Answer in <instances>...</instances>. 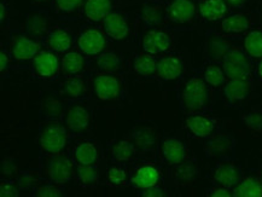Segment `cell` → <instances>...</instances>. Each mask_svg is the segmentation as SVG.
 I'll return each instance as SVG.
<instances>
[{
	"label": "cell",
	"instance_id": "1",
	"mask_svg": "<svg viewBox=\"0 0 262 197\" xmlns=\"http://www.w3.org/2000/svg\"><path fill=\"white\" fill-rule=\"evenodd\" d=\"M91 102L93 105H102L104 109H113L125 103L128 95L125 73H96L90 75ZM123 106V105H122Z\"/></svg>",
	"mask_w": 262,
	"mask_h": 197
},
{
	"label": "cell",
	"instance_id": "2",
	"mask_svg": "<svg viewBox=\"0 0 262 197\" xmlns=\"http://www.w3.org/2000/svg\"><path fill=\"white\" fill-rule=\"evenodd\" d=\"M210 87L204 81L200 70L193 73L178 86L179 108L185 115L192 113L210 112Z\"/></svg>",
	"mask_w": 262,
	"mask_h": 197
},
{
	"label": "cell",
	"instance_id": "3",
	"mask_svg": "<svg viewBox=\"0 0 262 197\" xmlns=\"http://www.w3.org/2000/svg\"><path fill=\"white\" fill-rule=\"evenodd\" d=\"M93 103L91 99L69 102L62 121L70 138H82L93 125Z\"/></svg>",
	"mask_w": 262,
	"mask_h": 197
},
{
	"label": "cell",
	"instance_id": "4",
	"mask_svg": "<svg viewBox=\"0 0 262 197\" xmlns=\"http://www.w3.org/2000/svg\"><path fill=\"white\" fill-rule=\"evenodd\" d=\"M70 136L62 120L40 122V156H52L66 151Z\"/></svg>",
	"mask_w": 262,
	"mask_h": 197
},
{
	"label": "cell",
	"instance_id": "5",
	"mask_svg": "<svg viewBox=\"0 0 262 197\" xmlns=\"http://www.w3.org/2000/svg\"><path fill=\"white\" fill-rule=\"evenodd\" d=\"M40 171L43 182L67 185L75 178V165L69 154L40 156Z\"/></svg>",
	"mask_w": 262,
	"mask_h": 197
},
{
	"label": "cell",
	"instance_id": "6",
	"mask_svg": "<svg viewBox=\"0 0 262 197\" xmlns=\"http://www.w3.org/2000/svg\"><path fill=\"white\" fill-rule=\"evenodd\" d=\"M220 63L227 79L248 80V81L255 80V65L256 64L243 48L233 46L224 56Z\"/></svg>",
	"mask_w": 262,
	"mask_h": 197
},
{
	"label": "cell",
	"instance_id": "7",
	"mask_svg": "<svg viewBox=\"0 0 262 197\" xmlns=\"http://www.w3.org/2000/svg\"><path fill=\"white\" fill-rule=\"evenodd\" d=\"M163 166L159 160H142L140 162L134 163L129 172L128 186L139 191L151 186L164 185Z\"/></svg>",
	"mask_w": 262,
	"mask_h": 197
},
{
	"label": "cell",
	"instance_id": "8",
	"mask_svg": "<svg viewBox=\"0 0 262 197\" xmlns=\"http://www.w3.org/2000/svg\"><path fill=\"white\" fill-rule=\"evenodd\" d=\"M185 128L192 138L204 142L224 131V121L210 112L192 113L185 118Z\"/></svg>",
	"mask_w": 262,
	"mask_h": 197
},
{
	"label": "cell",
	"instance_id": "9",
	"mask_svg": "<svg viewBox=\"0 0 262 197\" xmlns=\"http://www.w3.org/2000/svg\"><path fill=\"white\" fill-rule=\"evenodd\" d=\"M190 156L187 143L180 136L166 133L159 143L157 158L163 167L173 168Z\"/></svg>",
	"mask_w": 262,
	"mask_h": 197
},
{
	"label": "cell",
	"instance_id": "10",
	"mask_svg": "<svg viewBox=\"0 0 262 197\" xmlns=\"http://www.w3.org/2000/svg\"><path fill=\"white\" fill-rule=\"evenodd\" d=\"M29 69L35 80L53 82L60 73V59L56 52L41 50L32 59Z\"/></svg>",
	"mask_w": 262,
	"mask_h": 197
},
{
	"label": "cell",
	"instance_id": "11",
	"mask_svg": "<svg viewBox=\"0 0 262 197\" xmlns=\"http://www.w3.org/2000/svg\"><path fill=\"white\" fill-rule=\"evenodd\" d=\"M185 57L180 52H166L159 56L157 62V80L161 83L179 81L185 74Z\"/></svg>",
	"mask_w": 262,
	"mask_h": 197
},
{
	"label": "cell",
	"instance_id": "12",
	"mask_svg": "<svg viewBox=\"0 0 262 197\" xmlns=\"http://www.w3.org/2000/svg\"><path fill=\"white\" fill-rule=\"evenodd\" d=\"M243 177L242 167L236 158H223L215 163L211 171V183L213 185L224 186L233 190Z\"/></svg>",
	"mask_w": 262,
	"mask_h": 197
},
{
	"label": "cell",
	"instance_id": "13",
	"mask_svg": "<svg viewBox=\"0 0 262 197\" xmlns=\"http://www.w3.org/2000/svg\"><path fill=\"white\" fill-rule=\"evenodd\" d=\"M237 138L232 132L221 131L213 138L204 140L203 151L207 159L236 158Z\"/></svg>",
	"mask_w": 262,
	"mask_h": 197
},
{
	"label": "cell",
	"instance_id": "14",
	"mask_svg": "<svg viewBox=\"0 0 262 197\" xmlns=\"http://www.w3.org/2000/svg\"><path fill=\"white\" fill-rule=\"evenodd\" d=\"M106 34L98 28L82 29L78 39H76V48L87 58H95L106 50Z\"/></svg>",
	"mask_w": 262,
	"mask_h": 197
},
{
	"label": "cell",
	"instance_id": "15",
	"mask_svg": "<svg viewBox=\"0 0 262 197\" xmlns=\"http://www.w3.org/2000/svg\"><path fill=\"white\" fill-rule=\"evenodd\" d=\"M254 81L238 79H227L223 86V98L228 108H242L249 101L253 92Z\"/></svg>",
	"mask_w": 262,
	"mask_h": 197
},
{
	"label": "cell",
	"instance_id": "16",
	"mask_svg": "<svg viewBox=\"0 0 262 197\" xmlns=\"http://www.w3.org/2000/svg\"><path fill=\"white\" fill-rule=\"evenodd\" d=\"M55 92L58 93L68 103L90 99V75L76 76V78H63L62 81L57 86Z\"/></svg>",
	"mask_w": 262,
	"mask_h": 197
},
{
	"label": "cell",
	"instance_id": "17",
	"mask_svg": "<svg viewBox=\"0 0 262 197\" xmlns=\"http://www.w3.org/2000/svg\"><path fill=\"white\" fill-rule=\"evenodd\" d=\"M128 63L126 57L115 51H104L95 58H89V73L87 75L96 73H125Z\"/></svg>",
	"mask_w": 262,
	"mask_h": 197
},
{
	"label": "cell",
	"instance_id": "18",
	"mask_svg": "<svg viewBox=\"0 0 262 197\" xmlns=\"http://www.w3.org/2000/svg\"><path fill=\"white\" fill-rule=\"evenodd\" d=\"M126 137L134 143L139 154H144V155L157 154L159 138H157L156 129L152 126H136L132 131L127 133Z\"/></svg>",
	"mask_w": 262,
	"mask_h": 197
},
{
	"label": "cell",
	"instance_id": "19",
	"mask_svg": "<svg viewBox=\"0 0 262 197\" xmlns=\"http://www.w3.org/2000/svg\"><path fill=\"white\" fill-rule=\"evenodd\" d=\"M41 44L32 36L19 35L12 39L9 52L13 62L26 63L32 62V59L41 51Z\"/></svg>",
	"mask_w": 262,
	"mask_h": 197
},
{
	"label": "cell",
	"instance_id": "20",
	"mask_svg": "<svg viewBox=\"0 0 262 197\" xmlns=\"http://www.w3.org/2000/svg\"><path fill=\"white\" fill-rule=\"evenodd\" d=\"M69 155L75 166H95L99 162L100 150L93 140L81 139L72 146Z\"/></svg>",
	"mask_w": 262,
	"mask_h": 197
},
{
	"label": "cell",
	"instance_id": "21",
	"mask_svg": "<svg viewBox=\"0 0 262 197\" xmlns=\"http://www.w3.org/2000/svg\"><path fill=\"white\" fill-rule=\"evenodd\" d=\"M68 102L55 91L49 95L41 96L39 102V120L40 122L62 120L64 115Z\"/></svg>",
	"mask_w": 262,
	"mask_h": 197
},
{
	"label": "cell",
	"instance_id": "22",
	"mask_svg": "<svg viewBox=\"0 0 262 197\" xmlns=\"http://www.w3.org/2000/svg\"><path fill=\"white\" fill-rule=\"evenodd\" d=\"M60 72L63 78H76L85 76L89 73V58L85 57L81 52L70 51L63 53L60 58Z\"/></svg>",
	"mask_w": 262,
	"mask_h": 197
},
{
	"label": "cell",
	"instance_id": "23",
	"mask_svg": "<svg viewBox=\"0 0 262 197\" xmlns=\"http://www.w3.org/2000/svg\"><path fill=\"white\" fill-rule=\"evenodd\" d=\"M42 48L49 51L56 53H66L72 50L75 44V38L63 28H53L52 31L46 33V35L41 39Z\"/></svg>",
	"mask_w": 262,
	"mask_h": 197
},
{
	"label": "cell",
	"instance_id": "24",
	"mask_svg": "<svg viewBox=\"0 0 262 197\" xmlns=\"http://www.w3.org/2000/svg\"><path fill=\"white\" fill-rule=\"evenodd\" d=\"M173 41L169 34L160 29H151L143 36L142 48L143 51L154 56H161L169 52Z\"/></svg>",
	"mask_w": 262,
	"mask_h": 197
},
{
	"label": "cell",
	"instance_id": "25",
	"mask_svg": "<svg viewBox=\"0 0 262 197\" xmlns=\"http://www.w3.org/2000/svg\"><path fill=\"white\" fill-rule=\"evenodd\" d=\"M157 62L159 56L150 53H136L130 58L129 67L138 78L144 80H154L157 78Z\"/></svg>",
	"mask_w": 262,
	"mask_h": 197
},
{
	"label": "cell",
	"instance_id": "26",
	"mask_svg": "<svg viewBox=\"0 0 262 197\" xmlns=\"http://www.w3.org/2000/svg\"><path fill=\"white\" fill-rule=\"evenodd\" d=\"M166 13L170 21L186 25L196 17V6L191 0H170L166 8Z\"/></svg>",
	"mask_w": 262,
	"mask_h": 197
},
{
	"label": "cell",
	"instance_id": "27",
	"mask_svg": "<svg viewBox=\"0 0 262 197\" xmlns=\"http://www.w3.org/2000/svg\"><path fill=\"white\" fill-rule=\"evenodd\" d=\"M138 154H139V151H138L137 146L127 137L114 142L113 144L109 145V150H107L110 162L133 163L136 161Z\"/></svg>",
	"mask_w": 262,
	"mask_h": 197
},
{
	"label": "cell",
	"instance_id": "28",
	"mask_svg": "<svg viewBox=\"0 0 262 197\" xmlns=\"http://www.w3.org/2000/svg\"><path fill=\"white\" fill-rule=\"evenodd\" d=\"M103 28L106 36L110 39L122 41L126 40L130 34V29L127 19L122 13L112 12L103 21Z\"/></svg>",
	"mask_w": 262,
	"mask_h": 197
},
{
	"label": "cell",
	"instance_id": "29",
	"mask_svg": "<svg viewBox=\"0 0 262 197\" xmlns=\"http://www.w3.org/2000/svg\"><path fill=\"white\" fill-rule=\"evenodd\" d=\"M173 178L181 186L192 185L200 176V167L193 156H189L180 165L173 167Z\"/></svg>",
	"mask_w": 262,
	"mask_h": 197
},
{
	"label": "cell",
	"instance_id": "30",
	"mask_svg": "<svg viewBox=\"0 0 262 197\" xmlns=\"http://www.w3.org/2000/svg\"><path fill=\"white\" fill-rule=\"evenodd\" d=\"M201 75L207 85L211 90L223 89L225 82L227 81V76L221 63L217 62H207L200 70Z\"/></svg>",
	"mask_w": 262,
	"mask_h": 197
},
{
	"label": "cell",
	"instance_id": "31",
	"mask_svg": "<svg viewBox=\"0 0 262 197\" xmlns=\"http://www.w3.org/2000/svg\"><path fill=\"white\" fill-rule=\"evenodd\" d=\"M232 192L233 196L237 197H262L260 174H243L239 183L233 188Z\"/></svg>",
	"mask_w": 262,
	"mask_h": 197
},
{
	"label": "cell",
	"instance_id": "32",
	"mask_svg": "<svg viewBox=\"0 0 262 197\" xmlns=\"http://www.w3.org/2000/svg\"><path fill=\"white\" fill-rule=\"evenodd\" d=\"M83 13L90 22H102L112 13V0H86Z\"/></svg>",
	"mask_w": 262,
	"mask_h": 197
},
{
	"label": "cell",
	"instance_id": "33",
	"mask_svg": "<svg viewBox=\"0 0 262 197\" xmlns=\"http://www.w3.org/2000/svg\"><path fill=\"white\" fill-rule=\"evenodd\" d=\"M98 165L75 166V183L83 190H95L99 184Z\"/></svg>",
	"mask_w": 262,
	"mask_h": 197
},
{
	"label": "cell",
	"instance_id": "34",
	"mask_svg": "<svg viewBox=\"0 0 262 197\" xmlns=\"http://www.w3.org/2000/svg\"><path fill=\"white\" fill-rule=\"evenodd\" d=\"M129 163L112 162L106 169V183L112 188H126L129 183Z\"/></svg>",
	"mask_w": 262,
	"mask_h": 197
},
{
	"label": "cell",
	"instance_id": "35",
	"mask_svg": "<svg viewBox=\"0 0 262 197\" xmlns=\"http://www.w3.org/2000/svg\"><path fill=\"white\" fill-rule=\"evenodd\" d=\"M227 6L225 0H202L200 4V13L206 21H216L224 17Z\"/></svg>",
	"mask_w": 262,
	"mask_h": 197
},
{
	"label": "cell",
	"instance_id": "36",
	"mask_svg": "<svg viewBox=\"0 0 262 197\" xmlns=\"http://www.w3.org/2000/svg\"><path fill=\"white\" fill-rule=\"evenodd\" d=\"M42 180L41 171L38 169H26V171H19L16 176V182H17L18 188L21 190V193H29L34 190L35 186H38Z\"/></svg>",
	"mask_w": 262,
	"mask_h": 197
},
{
	"label": "cell",
	"instance_id": "37",
	"mask_svg": "<svg viewBox=\"0 0 262 197\" xmlns=\"http://www.w3.org/2000/svg\"><path fill=\"white\" fill-rule=\"evenodd\" d=\"M221 28L228 34H241L250 28V22L249 18L243 13H233L224 19Z\"/></svg>",
	"mask_w": 262,
	"mask_h": 197
},
{
	"label": "cell",
	"instance_id": "38",
	"mask_svg": "<svg viewBox=\"0 0 262 197\" xmlns=\"http://www.w3.org/2000/svg\"><path fill=\"white\" fill-rule=\"evenodd\" d=\"M26 28L29 36L42 39L48 33V18L42 13H33L27 19Z\"/></svg>",
	"mask_w": 262,
	"mask_h": 197
},
{
	"label": "cell",
	"instance_id": "39",
	"mask_svg": "<svg viewBox=\"0 0 262 197\" xmlns=\"http://www.w3.org/2000/svg\"><path fill=\"white\" fill-rule=\"evenodd\" d=\"M233 46L230 42L225 41L224 39H221L220 36H215L209 40V44L207 48V56H208V62H217L220 63L221 59L224 58V56L232 49Z\"/></svg>",
	"mask_w": 262,
	"mask_h": 197
},
{
	"label": "cell",
	"instance_id": "40",
	"mask_svg": "<svg viewBox=\"0 0 262 197\" xmlns=\"http://www.w3.org/2000/svg\"><path fill=\"white\" fill-rule=\"evenodd\" d=\"M243 49L254 61L262 58V31L255 29L248 33L244 39Z\"/></svg>",
	"mask_w": 262,
	"mask_h": 197
},
{
	"label": "cell",
	"instance_id": "41",
	"mask_svg": "<svg viewBox=\"0 0 262 197\" xmlns=\"http://www.w3.org/2000/svg\"><path fill=\"white\" fill-rule=\"evenodd\" d=\"M66 185H59V184H55V183H50V182H43L41 180V183L38 186H35L34 190L29 193V196L32 197H58V196H63L66 195Z\"/></svg>",
	"mask_w": 262,
	"mask_h": 197
},
{
	"label": "cell",
	"instance_id": "42",
	"mask_svg": "<svg viewBox=\"0 0 262 197\" xmlns=\"http://www.w3.org/2000/svg\"><path fill=\"white\" fill-rule=\"evenodd\" d=\"M241 121L244 127L251 132H262V113L260 109H251L241 115Z\"/></svg>",
	"mask_w": 262,
	"mask_h": 197
},
{
	"label": "cell",
	"instance_id": "43",
	"mask_svg": "<svg viewBox=\"0 0 262 197\" xmlns=\"http://www.w3.org/2000/svg\"><path fill=\"white\" fill-rule=\"evenodd\" d=\"M167 13L159 6H146L142 12V19L150 27L160 26L163 22Z\"/></svg>",
	"mask_w": 262,
	"mask_h": 197
},
{
	"label": "cell",
	"instance_id": "44",
	"mask_svg": "<svg viewBox=\"0 0 262 197\" xmlns=\"http://www.w3.org/2000/svg\"><path fill=\"white\" fill-rule=\"evenodd\" d=\"M0 195L3 197H17L22 195L16 178H2L0 180Z\"/></svg>",
	"mask_w": 262,
	"mask_h": 197
},
{
	"label": "cell",
	"instance_id": "45",
	"mask_svg": "<svg viewBox=\"0 0 262 197\" xmlns=\"http://www.w3.org/2000/svg\"><path fill=\"white\" fill-rule=\"evenodd\" d=\"M3 174L2 178H16L18 174L17 169V160L13 156H5L2 162Z\"/></svg>",
	"mask_w": 262,
	"mask_h": 197
},
{
	"label": "cell",
	"instance_id": "46",
	"mask_svg": "<svg viewBox=\"0 0 262 197\" xmlns=\"http://www.w3.org/2000/svg\"><path fill=\"white\" fill-rule=\"evenodd\" d=\"M81 3L82 0H53V4H55L56 9L63 13H70L75 11Z\"/></svg>",
	"mask_w": 262,
	"mask_h": 197
},
{
	"label": "cell",
	"instance_id": "47",
	"mask_svg": "<svg viewBox=\"0 0 262 197\" xmlns=\"http://www.w3.org/2000/svg\"><path fill=\"white\" fill-rule=\"evenodd\" d=\"M0 61H2V65H0V73H2V78H9L10 70L12 68V58L11 55L8 50L2 49V53H0Z\"/></svg>",
	"mask_w": 262,
	"mask_h": 197
},
{
	"label": "cell",
	"instance_id": "48",
	"mask_svg": "<svg viewBox=\"0 0 262 197\" xmlns=\"http://www.w3.org/2000/svg\"><path fill=\"white\" fill-rule=\"evenodd\" d=\"M137 193L145 197H162L167 195V190L164 188V185H156L144 190H139V191H137Z\"/></svg>",
	"mask_w": 262,
	"mask_h": 197
},
{
	"label": "cell",
	"instance_id": "49",
	"mask_svg": "<svg viewBox=\"0 0 262 197\" xmlns=\"http://www.w3.org/2000/svg\"><path fill=\"white\" fill-rule=\"evenodd\" d=\"M207 196L211 197H230L233 196V192L231 189L224 188V186L213 185L211 188L207 189Z\"/></svg>",
	"mask_w": 262,
	"mask_h": 197
},
{
	"label": "cell",
	"instance_id": "50",
	"mask_svg": "<svg viewBox=\"0 0 262 197\" xmlns=\"http://www.w3.org/2000/svg\"><path fill=\"white\" fill-rule=\"evenodd\" d=\"M255 78L262 82V58L258 59L256 65H255Z\"/></svg>",
	"mask_w": 262,
	"mask_h": 197
},
{
	"label": "cell",
	"instance_id": "51",
	"mask_svg": "<svg viewBox=\"0 0 262 197\" xmlns=\"http://www.w3.org/2000/svg\"><path fill=\"white\" fill-rule=\"evenodd\" d=\"M225 2L231 8H241L247 3V0H225Z\"/></svg>",
	"mask_w": 262,
	"mask_h": 197
},
{
	"label": "cell",
	"instance_id": "52",
	"mask_svg": "<svg viewBox=\"0 0 262 197\" xmlns=\"http://www.w3.org/2000/svg\"><path fill=\"white\" fill-rule=\"evenodd\" d=\"M0 8H2V22H4L5 19V3L4 2L2 3V6H0Z\"/></svg>",
	"mask_w": 262,
	"mask_h": 197
},
{
	"label": "cell",
	"instance_id": "53",
	"mask_svg": "<svg viewBox=\"0 0 262 197\" xmlns=\"http://www.w3.org/2000/svg\"><path fill=\"white\" fill-rule=\"evenodd\" d=\"M43 2H46V0H33V3H35V4H40V3Z\"/></svg>",
	"mask_w": 262,
	"mask_h": 197
},
{
	"label": "cell",
	"instance_id": "54",
	"mask_svg": "<svg viewBox=\"0 0 262 197\" xmlns=\"http://www.w3.org/2000/svg\"><path fill=\"white\" fill-rule=\"evenodd\" d=\"M260 179H261V183H262V171L260 172Z\"/></svg>",
	"mask_w": 262,
	"mask_h": 197
},
{
	"label": "cell",
	"instance_id": "55",
	"mask_svg": "<svg viewBox=\"0 0 262 197\" xmlns=\"http://www.w3.org/2000/svg\"><path fill=\"white\" fill-rule=\"evenodd\" d=\"M258 109H260V112L262 113V104H261V106H260V108H258Z\"/></svg>",
	"mask_w": 262,
	"mask_h": 197
}]
</instances>
